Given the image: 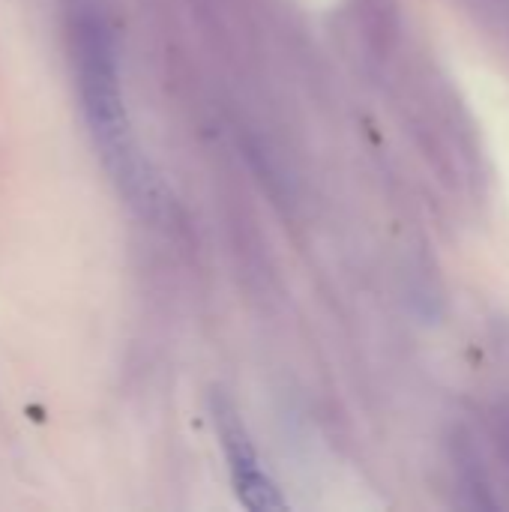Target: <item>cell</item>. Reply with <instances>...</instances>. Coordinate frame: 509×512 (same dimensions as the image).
Instances as JSON below:
<instances>
[{
  "instance_id": "7a4b0ae2",
  "label": "cell",
  "mask_w": 509,
  "mask_h": 512,
  "mask_svg": "<svg viewBox=\"0 0 509 512\" xmlns=\"http://www.w3.org/2000/svg\"><path fill=\"white\" fill-rule=\"evenodd\" d=\"M213 420L231 465V480H234V492L240 498L243 507L255 512H273L282 510L285 501L279 495V489L273 486V480L258 468V456L255 447L249 441V432L240 420V411L234 408V402L222 393L213 396Z\"/></svg>"
},
{
  "instance_id": "3957f363",
  "label": "cell",
  "mask_w": 509,
  "mask_h": 512,
  "mask_svg": "<svg viewBox=\"0 0 509 512\" xmlns=\"http://www.w3.org/2000/svg\"><path fill=\"white\" fill-rule=\"evenodd\" d=\"M450 456H453V465H456V477H459V489L465 495V504L468 507H477V510H495L498 501L492 495V483H489V474L483 468V459L471 441V435L465 429L453 432L450 438Z\"/></svg>"
},
{
  "instance_id": "6da1fadb",
  "label": "cell",
  "mask_w": 509,
  "mask_h": 512,
  "mask_svg": "<svg viewBox=\"0 0 509 512\" xmlns=\"http://www.w3.org/2000/svg\"><path fill=\"white\" fill-rule=\"evenodd\" d=\"M75 54H78V87L84 99V114L111 177L129 195V204H135L144 216L153 219L162 216L165 183L159 180V174L135 144L126 102L120 93V72H117V51L111 42V30L96 12L87 9L78 12Z\"/></svg>"
},
{
  "instance_id": "277c9868",
  "label": "cell",
  "mask_w": 509,
  "mask_h": 512,
  "mask_svg": "<svg viewBox=\"0 0 509 512\" xmlns=\"http://www.w3.org/2000/svg\"><path fill=\"white\" fill-rule=\"evenodd\" d=\"M495 438H498V450L509 462V411H498L495 414Z\"/></svg>"
}]
</instances>
